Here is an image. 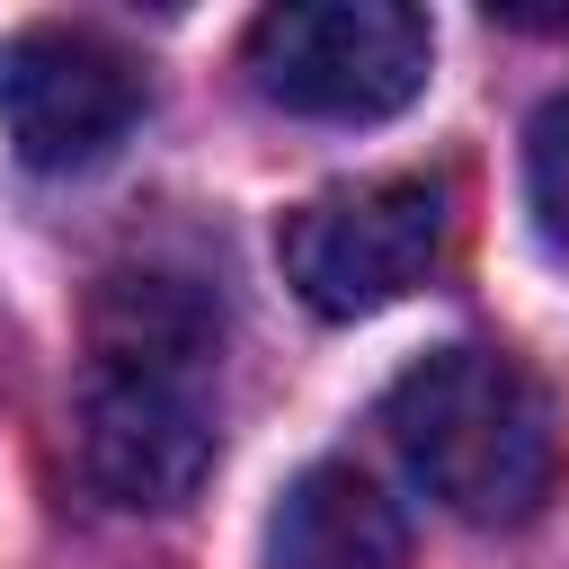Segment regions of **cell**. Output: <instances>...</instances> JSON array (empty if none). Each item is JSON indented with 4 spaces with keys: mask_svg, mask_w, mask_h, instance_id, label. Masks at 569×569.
Returning <instances> with one entry per match:
<instances>
[{
    "mask_svg": "<svg viewBox=\"0 0 569 569\" xmlns=\"http://www.w3.org/2000/svg\"><path fill=\"white\" fill-rule=\"evenodd\" d=\"M213 373H222V293L196 267L133 258L89 293V365L71 391L80 480L107 507L169 516L213 471Z\"/></svg>",
    "mask_w": 569,
    "mask_h": 569,
    "instance_id": "6da1fadb",
    "label": "cell"
},
{
    "mask_svg": "<svg viewBox=\"0 0 569 569\" xmlns=\"http://www.w3.org/2000/svg\"><path fill=\"white\" fill-rule=\"evenodd\" d=\"M382 427L436 507L462 525H525L560 480V409L498 347H436L382 391Z\"/></svg>",
    "mask_w": 569,
    "mask_h": 569,
    "instance_id": "7a4b0ae2",
    "label": "cell"
},
{
    "mask_svg": "<svg viewBox=\"0 0 569 569\" xmlns=\"http://www.w3.org/2000/svg\"><path fill=\"white\" fill-rule=\"evenodd\" d=\"M436 27L400 0H284L249 27V80L311 124H382L427 89Z\"/></svg>",
    "mask_w": 569,
    "mask_h": 569,
    "instance_id": "3957f363",
    "label": "cell"
},
{
    "mask_svg": "<svg viewBox=\"0 0 569 569\" xmlns=\"http://www.w3.org/2000/svg\"><path fill=\"white\" fill-rule=\"evenodd\" d=\"M453 240V196L445 178H347V187H320L311 204L284 213L276 231V258H284V284L320 311V320H365V311H391L400 293H418L436 276Z\"/></svg>",
    "mask_w": 569,
    "mask_h": 569,
    "instance_id": "277c9868",
    "label": "cell"
},
{
    "mask_svg": "<svg viewBox=\"0 0 569 569\" xmlns=\"http://www.w3.org/2000/svg\"><path fill=\"white\" fill-rule=\"evenodd\" d=\"M142 107V62L98 27H18L0 44V133L27 169L107 160Z\"/></svg>",
    "mask_w": 569,
    "mask_h": 569,
    "instance_id": "5b68a950",
    "label": "cell"
},
{
    "mask_svg": "<svg viewBox=\"0 0 569 569\" xmlns=\"http://www.w3.org/2000/svg\"><path fill=\"white\" fill-rule=\"evenodd\" d=\"M267 569H409V525L356 462H311L267 516Z\"/></svg>",
    "mask_w": 569,
    "mask_h": 569,
    "instance_id": "8992f818",
    "label": "cell"
},
{
    "mask_svg": "<svg viewBox=\"0 0 569 569\" xmlns=\"http://www.w3.org/2000/svg\"><path fill=\"white\" fill-rule=\"evenodd\" d=\"M525 204H533V231L569 258V89L542 98V116L525 124Z\"/></svg>",
    "mask_w": 569,
    "mask_h": 569,
    "instance_id": "52a82bcc",
    "label": "cell"
}]
</instances>
